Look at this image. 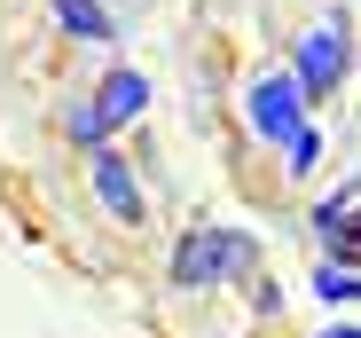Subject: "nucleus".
Segmentation results:
<instances>
[{"instance_id": "obj_1", "label": "nucleus", "mask_w": 361, "mask_h": 338, "mask_svg": "<svg viewBox=\"0 0 361 338\" xmlns=\"http://www.w3.org/2000/svg\"><path fill=\"white\" fill-rule=\"evenodd\" d=\"M259 260V244L244 236V229H189L173 244V284L180 291H220V284H235Z\"/></svg>"}, {"instance_id": "obj_2", "label": "nucleus", "mask_w": 361, "mask_h": 338, "mask_svg": "<svg viewBox=\"0 0 361 338\" xmlns=\"http://www.w3.org/2000/svg\"><path fill=\"white\" fill-rule=\"evenodd\" d=\"M298 126H307V87H298V71H267V79H252V95H244V134L283 150Z\"/></svg>"}, {"instance_id": "obj_3", "label": "nucleus", "mask_w": 361, "mask_h": 338, "mask_svg": "<svg viewBox=\"0 0 361 338\" xmlns=\"http://www.w3.org/2000/svg\"><path fill=\"white\" fill-rule=\"evenodd\" d=\"M298 87H307V102H330L338 87H345V71H353V32L330 16V24H314L307 40H298Z\"/></svg>"}, {"instance_id": "obj_4", "label": "nucleus", "mask_w": 361, "mask_h": 338, "mask_svg": "<svg viewBox=\"0 0 361 338\" xmlns=\"http://www.w3.org/2000/svg\"><path fill=\"white\" fill-rule=\"evenodd\" d=\"M94 205L118 220V229H142V220H149V205H142V189H134V165L126 157H110V150H94Z\"/></svg>"}, {"instance_id": "obj_5", "label": "nucleus", "mask_w": 361, "mask_h": 338, "mask_svg": "<svg viewBox=\"0 0 361 338\" xmlns=\"http://www.w3.org/2000/svg\"><path fill=\"white\" fill-rule=\"evenodd\" d=\"M314 236L330 244V260H361V181H345L338 197L314 205Z\"/></svg>"}, {"instance_id": "obj_6", "label": "nucleus", "mask_w": 361, "mask_h": 338, "mask_svg": "<svg viewBox=\"0 0 361 338\" xmlns=\"http://www.w3.org/2000/svg\"><path fill=\"white\" fill-rule=\"evenodd\" d=\"M94 110L110 119V134H126L142 110H149V79H142L134 64H110V71H102V87H94Z\"/></svg>"}, {"instance_id": "obj_7", "label": "nucleus", "mask_w": 361, "mask_h": 338, "mask_svg": "<svg viewBox=\"0 0 361 338\" xmlns=\"http://www.w3.org/2000/svg\"><path fill=\"white\" fill-rule=\"evenodd\" d=\"M55 24H63L71 40H118V24H110L102 0H55Z\"/></svg>"}, {"instance_id": "obj_8", "label": "nucleus", "mask_w": 361, "mask_h": 338, "mask_svg": "<svg viewBox=\"0 0 361 338\" xmlns=\"http://www.w3.org/2000/svg\"><path fill=\"white\" fill-rule=\"evenodd\" d=\"M314 299L322 307H361V267L353 260H322L314 267Z\"/></svg>"}, {"instance_id": "obj_9", "label": "nucleus", "mask_w": 361, "mask_h": 338, "mask_svg": "<svg viewBox=\"0 0 361 338\" xmlns=\"http://www.w3.org/2000/svg\"><path fill=\"white\" fill-rule=\"evenodd\" d=\"M63 134H71L79 150H102V142H110V119H102L94 102H71V110H63Z\"/></svg>"}, {"instance_id": "obj_10", "label": "nucleus", "mask_w": 361, "mask_h": 338, "mask_svg": "<svg viewBox=\"0 0 361 338\" xmlns=\"http://www.w3.org/2000/svg\"><path fill=\"white\" fill-rule=\"evenodd\" d=\"M314 157H322V126L307 119V126H298V134L283 142V165H290V181H298V174H314Z\"/></svg>"}]
</instances>
